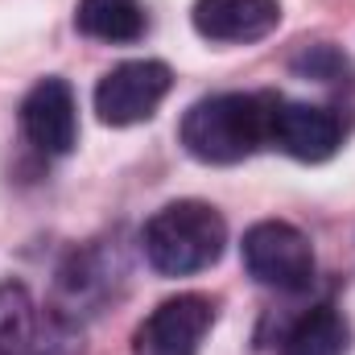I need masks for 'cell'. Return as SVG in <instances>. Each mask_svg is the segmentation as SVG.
Here are the masks:
<instances>
[{
	"label": "cell",
	"mask_w": 355,
	"mask_h": 355,
	"mask_svg": "<svg viewBox=\"0 0 355 355\" xmlns=\"http://www.w3.org/2000/svg\"><path fill=\"white\" fill-rule=\"evenodd\" d=\"M272 99L277 95H244V91H227V95H211L198 99L178 128L182 149L194 162L207 166H236L244 157H252L257 149L268 145V120H272Z\"/></svg>",
	"instance_id": "cell-1"
},
{
	"label": "cell",
	"mask_w": 355,
	"mask_h": 355,
	"mask_svg": "<svg viewBox=\"0 0 355 355\" xmlns=\"http://www.w3.org/2000/svg\"><path fill=\"white\" fill-rule=\"evenodd\" d=\"M141 244H145V261L157 272H166V277H190V272L211 268L223 257L227 223H223V215L211 202L178 198V202L162 207L145 223Z\"/></svg>",
	"instance_id": "cell-2"
},
{
	"label": "cell",
	"mask_w": 355,
	"mask_h": 355,
	"mask_svg": "<svg viewBox=\"0 0 355 355\" xmlns=\"http://www.w3.org/2000/svg\"><path fill=\"white\" fill-rule=\"evenodd\" d=\"M240 252H244V268L268 289L297 293L314 281V248H310L306 232H297L285 219L252 223L244 232Z\"/></svg>",
	"instance_id": "cell-3"
},
{
	"label": "cell",
	"mask_w": 355,
	"mask_h": 355,
	"mask_svg": "<svg viewBox=\"0 0 355 355\" xmlns=\"http://www.w3.org/2000/svg\"><path fill=\"white\" fill-rule=\"evenodd\" d=\"M174 87V71L157 58H132L112 67L95 87V112L112 128L145 124Z\"/></svg>",
	"instance_id": "cell-4"
},
{
	"label": "cell",
	"mask_w": 355,
	"mask_h": 355,
	"mask_svg": "<svg viewBox=\"0 0 355 355\" xmlns=\"http://www.w3.org/2000/svg\"><path fill=\"white\" fill-rule=\"evenodd\" d=\"M268 145L289 153L293 162H331L343 145V120L339 112L322 103H297V99H272V120H268Z\"/></svg>",
	"instance_id": "cell-5"
},
{
	"label": "cell",
	"mask_w": 355,
	"mask_h": 355,
	"mask_svg": "<svg viewBox=\"0 0 355 355\" xmlns=\"http://www.w3.org/2000/svg\"><path fill=\"white\" fill-rule=\"evenodd\" d=\"M211 327H215V302L202 293H178L137 327L132 355H198Z\"/></svg>",
	"instance_id": "cell-6"
},
{
	"label": "cell",
	"mask_w": 355,
	"mask_h": 355,
	"mask_svg": "<svg viewBox=\"0 0 355 355\" xmlns=\"http://www.w3.org/2000/svg\"><path fill=\"white\" fill-rule=\"evenodd\" d=\"M21 132L33 149L67 157L79 145V107L67 79H42L21 103Z\"/></svg>",
	"instance_id": "cell-7"
},
{
	"label": "cell",
	"mask_w": 355,
	"mask_h": 355,
	"mask_svg": "<svg viewBox=\"0 0 355 355\" xmlns=\"http://www.w3.org/2000/svg\"><path fill=\"white\" fill-rule=\"evenodd\" d=\"M194 29L219 46H248L281 25V0H198Z\"/></svg>",
	"instance_id": "cell-8"
},
{
	"label": "cell",
	"mask_w": 355,
	"mask_h": 355,
	"mask_svg": "<svg viewBox=\"0 0 355 355\" xmlns=\"http://www.w3.org/2000/svg\"><path fill=\"white\" fill-rule=\"evenodd\" d=\"M352 327L335 306L306 310L281 339V355H347Z\"/></svg>",
	"instance_id": "cell-9"
},
{
	"label": "cell",
	"mask_w": 355,
	"mask_h": 355,
	"mask_svg": "<svg viewBox=\"0 0 355 355\" xmlns=\"http://www.w3.org/2000/svg\"><path fill=\"white\" fill-rule=\"evenodd\" d=\"M0 355H42V314L21 281L0 285Z\"/></svg>",
	"instance_id": "cell-10"
},
{
	"label": "cell",
	"mask_w": 355,
	"mask_h": 355,
	"mask_svg": "<svg viewBox=\"0 0 355 355\" xmlns=\"http://www.w3.org/2000/svg\"><path fill=\"white\" fill-rule=\"evenodd\" d=\"M75 29L95 42L124 46L145 33V8H141V0H79Z\"/></svg>",
	"instance_id": "cell-11"
},
{
	"label": "cell",
	"mask_w": 355,
	"mask_h": 355,
	"mask_svg": "<svg viewBox=\"0 0 355 355\" xmlns=\"http://www.w3.org/2000/svg\"><path fill=\"white\" fill-rule=\"evenodd\" d=\"M293 71H302L310 79H322V83H335V79L347 75V58L335 46H310L302 58H293Z\"/></svg>",
	"instance_id": "cell-12"
}]
</instances>
